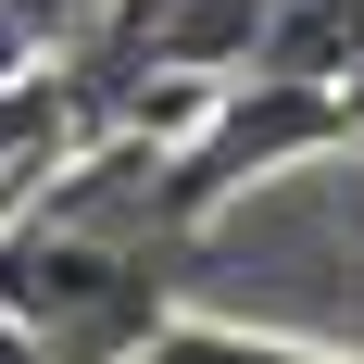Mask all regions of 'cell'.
Returning a JSON list of instances; mask_svg holds the SVG:
<instances>
[{
  "label": "cell",
  "mask_w": 364,
  "mask_h": 364,
  "mask_svg": "<svg viewBox=\"0 0 364 364\" xmlns=\"http://www.w3.org/2000/svg\"><path fill=\"white\" fill-rule=\"evenodd\" d=\"M0 301L50 339V364H151V339L176 327L164 239L88 226L63 201H26V214L0 226Z\"/></svg>",
  "instance_id": "1"
},
{
  "label": "cell",
  "mask_w": 364,
  "mask_h": 364,
  "mask_svg": "<svg viewBox=\"0 0 364 364\" xmlns=\"http://www.w3.org/2000/svg\"><path fill=\"white\" fill-rule=\"evenodd\" d=\"M151 364H352V352H301V339H252V327H164L151 339Z\"/></svg>",
  "instance_id": "2"
},
{
  "label": "cell",
  "mask_w": 364,
  "mask_h": 364,
  "mask_svg": "<svg viewBox=\"0 0 364 364\" xmlns=\"http://www.w3.org/2000/svg\"><path fill=\"white\" fill-rule=\"evenodd\" d=\"M0 364H50V339H38L26 314H13V301H0Z\"/></svg>",
  "instance_id": "3"
},
{
  "label": "cell",
  "mask_w": 364,
  "mask_h": 364,
  "mask_svg": "<svg viewBox=\"0 0 364 364\" xmlns=\"http://www.w3.org/2000/svg\"><path fill=\"white\" fill-rule=\"evenodd\" d=\"M327 101H339V139H352V151H364V63H352V75H339Z\"/></svg>",
  "instance_id": "4"
}]
</instances>
